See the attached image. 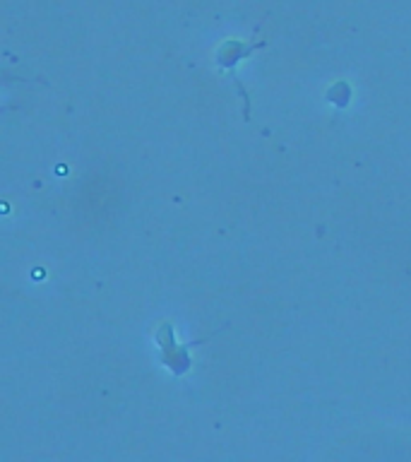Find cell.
I'll return each mask as SVG.
<instances>
[{
    "label": "cell",
    "mask_w": 411,
    "mask_h": 462,
    "mask_svg": "<svg viewBox=\"0 0 411 462\" xmlns=\"http://www.w3.org/2000/svg\"><path fill=\"white\" fill-rule=\"evenodd\" d=\"M156 344H159V359L166 368L171 371L174 375H183L188 368L192 366L190 364V344H179L176 342V332L174 325L169 321L159 323L154 332Z\"/></svg>",
    "instance_id": "obj_1"
}]
</instances>
